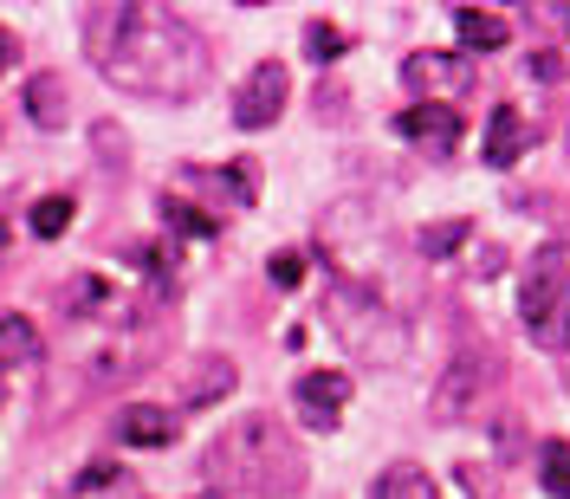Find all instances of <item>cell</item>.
Wrapping results in <instances>:
<instances>
[{
	"label": "cell",
	"mask_w": 570,
	"mask_h": 499,
	"mask_svg": "<svg viewBox=\"0 0 570 499\" xmlns=\"http://www.w3.org/2000/svg\"><path fill=\"white\" fill-rule=\"evenodd\" d=\"M292 402H298V415L312 428H337L344 422V402H351V376L344 370H305L292 383Z\"/></svg>",
	"instance_id": "8"
},
{
	"label": "cell",
	"mask_w": 570,
	"mask_h": 499,
	"mask_svg": "<svg viewBox=\"0 0 570 499\" xmlns=\"http://www.w3.org/2000/svg\"><path fill=\"white\" fill-rule=\"evenodd\" d=\"M214 473V493L220 487H234V493H253V499H285L305 487V461H298V448H292V434H285L273 415H240V422H227L214 434L208 461Z\"/></svg>",
	"instance_id": "2"
},
{
	"label": "cell",
	"mask_w": 570,
	"mask_h": 499,
	"mask_svg": "<svg viewBox=\"0 0 570 499\" xmlns=\"http://www.w3.org/2000/svg\"><path fill=\"white\" fill-rule=\"evenodd\" d=\"M324 312H331V331L351 344V356H363L370 370H395V363L409 356V324L395 319L376 292H363V285H337Z\"/></svg>",
	"instance_id": "3"
},
{
	"label": "cell",
	"mask_w": 570,
	"mask_h": 499,
	"mask_svg": "<svg viewBox=\"0 0 570 499\" xmlns=\"http://www.w3.org/2000/svg\"><path fill=\"white\" fill-rule=\"evenodd\" d=\"M395 137H409L428 156H454L461 149V110L441 105V98H422V105L395 110Z\"/></svg>",
	"instance_id": "7"
},
{
	"label": "cell",
	"mask_w": 570,
	"mask_h": 499,
	"mask_svg": "<svg viewBox=\"0 0 570 499\" xmlns=\"http://www.w3.org/2000/svg\"><path fill=\"white\" fill-rule=\"evenodd\" d=\"M20 105H27V117H33L39 130H59L66 124V85H59V71H33L27 91H20Z\"/></svg>",
	"instance_id": "13"
},
{
	"label": "cell",
	"mask_w": 570,
	"mask_h": 499,
	"mask_svg": "<svg viewBox=\"0 0 570 499\" xmlns=\"http://www.w3.org/2000/svg\"><path fill=\"white\" fill-rule=\"evenodd\" d=\"M85 46H91V66L105 71L117 91H137V98H163V105H188L202 98L214 78V52L208 39L195 33L181 13L169 7H91L85 13Z\"/></svg>",
	"instance_id": "1"
},
{
	"label": "cell",
	"mask_w": 570,
	"mask_h": 499,
	"mask_svg": "<svg viewBox=\"0 0 570 499\" xmlns=\"http://www.w3.org/2000/svg\"><path fill=\"white\" fill-rule=\"evenodd\" d=\"M0 402H7V370H0Z\"/></svg>",
	"instance_id": "26"
},
{
	"label": "cell",
	"mask_w": 570,
	"mask_h": 499,
	"mask_svg": "<svg viewBox=\"0 0 570 499\" xmlns=\"http://www.w3.org/2000/svg\"><path fill=\"white\" fill-rule=\"evenodd\" d=\"M7 59H13V33L0 27V71H7Z\"/></svg>",
	"instance_id": "24"
},
{
	"label": "cell",
	"mask_w": 570,
	"mask_h": 499,
	"mask_svg": "<svg viewBox=\"0 0 570 499\" xmlns=\"http://www.w3.org/2000/svg\"><path fill=\"white\" fill-rule=\"evenodd\" d=\"M71 214H78L71 208V195H39L33 214H27V227H33L39 241H59V234L71 227Z\"/></svg>",
	"instance_id": "17"
},
{
	"label": "cell",
	"mask_w": 570,
	"mask_h": 499,
	"mask_svg": "<svg viewBox=\"0 0 570 499\" xmlns=\"http://www.w3.org/2000/svg\"><path fill=\"white\" fill-rule=\"evenodd\" d=\"M156 208L169 214V221H176L181 234H214V227H220V221H214V214H202V208H188V202H181V195H163V202H156Z\"/></svg>",
	"instance_id": "20"
},
{
	"label": "cell",
	"mask_w": 570,
	"mask_h": 499,
	"mask_svg": "<svg viewBox=\"0 0 570 499\" xmlns=\"http://www.w3.org/2000/svg\"><path fill=\"white\" fill-rule=\"evenodd\" d=\"M195 499H220V493H195Z\"/></svg>",
	"instance_id": "27"
},
{
	"label": "cell",
	"mask_w": 570,
	"mask_h": 499,
	"mask_svg": "<svg viewBox=\"0 0 570 499\" xmlns=\"http://www.w3.org/2000/svg\"><path fill=\"white\" fill-rule=\"evenodd\" d=\"M285 91H292V78H285L279 59L253 66L247 78H240V91H234V124H240V130H266L285 110Z\"/></svg>",
	"instance_id": "6"
},
{
	"label": "cell",
	"mask_w": 570,
	"mask_h": 499,
	"mask_svg": "<svg viewBox=\"0 0 570 499\" xmlns=\"http://www.w3.org/2000/svg\"><path fill=\"white\" fill-rule=\"evenodd\" d=\"M39 356V331L20 312H0V370H27Z\"/></svg>",
	"instance_id": "15"
},
{
	"label": "cell",
	"mask_w": 570,
	"mask_h": 499,
	"mask_svg": "<svg viewBox=\"0 0 570 499\" xmlns=\"http://www.w3.org/2000/svg\"><path fill=\"white\" fill-rule=\"evenodd\" d=\"M234 363L227 356H195L188 370H181V402L188 409H208V402H220V395H234Z\"/></svg>",
	"instance_id": "10"
},
{
	"label": "cell",
	"mask_w": 570,
	"mask_h": 499,
	"mask_svg": "<svg viewBox=\"0 0 570 499\" xmlns=\"http://www.w3.org/2000/svg\"><path fill=\"white\" fill-rule=\"evenodd\" d=\"M370 499H441V493H434V480H428L415 461H395V467H383V473H376Z\"/></svg>",
	"instance_id": "16"
},
{
	"label": "cell",
	"mask_w": 570,
	"mask_h": 499,
	"mask_svg": "<svg viewBox=\"0 0 570 499\" xmlns=\"http://www.w3.org/2000/svg\"><path fill=\"white\" fill-rule=\"evenodd\" d=\"M519 149H525V117H519L512 105L487 110V143H480V163L512 169V163H519Z\"/></svg>",
	"instance_id": "11"
},
{
	"label": "cell",
	"mask_w": 570,
	"mask_h": 499,
	"mask_svg": "<svg viewBox=\"0 0 570 499\" xmlns=\"http://www.w3.org/2000/svg\"><path fill=\"white\" fill-rule=\"evenodd\" d=\"M402 85L409 91H466L473 85V66L454 59V52H409L402 59Z\"/></svg>",
	"instance_id": "9"
},
{
	"label": "cell",
	"mask_w": 570,
	"mask_h": 499,
	"mask_svg": "<svg viewBox=\"0 0 570 499\" xmlns=\"http://www.w3.org/2000/svg\"><path fill=\"white\" fill-rule=\"evenodd\" d=\"M0 253H7V221H0Z\"/></svg>",
	"instance_id": "25"
},
{
	"label": "cell",
	"mask_w": 570,
	"mask_h": 499,
	"mask_svg": "<svg viewBox=\"0 0 570 499\" xmlns=\"http://www.w3.org/2000/svg\"><path fill=\"white\" fill-rule=\"evenodd\" d=\"M454 33H461L466 52H499V46L512 39V27H505L499 13H487V7H461V13H454Z\"/></svg>",
	"instance_id": "14"
},
{
	"label": "cell",
	"mask_w": 570,
	"mask_h": 499,
	"mask_svg": "<svg viewBox=\"0 0 570 499\" xmlns=\"http://www.w3.org/2000/svg\"><path fill=\"white\" fill-rule=\"evenodd\" d=\"M538 480L551 499H570V441H544L538 448Z\"/></svg>",
	"instance_id": "18"
},
{
	"label": "cell",
	"mask_w": 570,
	"mask_h": 499,
	"mask_svg": "<svg viewBox=\"0 0 570 499\" xmlns=\"http://www.w3.org/2000/svg\"><path fill=\"white\" fill-rule=\"evenodd\" d=\"M110 480H117V467L91 461V467H85V480H78V487H85V493H98V487H110Z\"/></svg>",
	"instance_id": "23"
},
{
	"label": "cell",
	"mask_w": 570,
	"mask_h": 499,
	"mask_svg": "<svg viewBox=\"0 0 570 499\" xmlns=\"http://www.w3.org/2000/svg\"><path fill=\"white\" fill-rule=\"evenodd\" d=\"M519 319H525L538 351H564V337H570V273H564L558 253H544L532 273H525V285H519Z\"/></svg>",
	"instance_id": "4"
},
{
	"label": "cell",
	"mask_w": 570,
	"mask_h": 499,
	"mask_svg": "<svg viewBox=\"0 0 570 499\" xmlns=\"http://www.w3.org/2000/svg\"><path fill=\"white\" fill-rule=\"evenodd\" d=\"M305 52H312V59H337V52H344V33H337L331 20H312V27H305Z\"/></svg>",
	"instance_id": "21"
},
{
	"label": "cell",
	"mask_w": 570,
	"mask_h": 499,
	"mask_svg": "<svg viewBox=\"0 0 570 499\" xmlns=\"http://www.w3.org/2000/svg\"><path fill=\"white\" fill-rule=\"evenodd\" d=\"M487 390H493V356H487V351H480V356L461 351L448 370H441V383L428 390V415H434V422H466V415H473V402H480Z\"/></svg>",
	"instance_id": "5"
},
{
	"label": "cell",
	"mask_w": 570,
	"mask_h": 499,
	"mask_svg": "<svg viewBox=\"0 0 570 499\" xmlns=\"http://www.w3.org/2000/svg\"><path fill=\"white\" fill-rule=\"evenodd\" d=\"M266 280L292 292V285L305 280V253H273V260H266Z\"/></svg>",
	"instance_id": "22"
},
{
	"label": "cell",
	"mask_w": 570,
	"mask_h": 499,
	"mask_svg": "<svg viewBox=\"0 0 570 499\" xmlns=\"http://www.w3.org/2000/svg\"><path fill=\"white\" fill-rule=\"evenodd\" d=\"M466 241H473V221H434V227H422V260H448Z\"/></svg>",
	"instance_id": "19"
},
{
	"label": "cell",
	"mask_w": 570,
	"mask_h": 499,
	"mask_svg": "<svg viewBox=\"0 0 570 499\" xmlns=\"http://www.w3.org/2000/svg\"><path fill=\"white\" fill-rule=\"evenodd\" d=\"M117 441H130V448H169V441H176V422H169L156 402H130V409L117 415Z\"/></svg>",
	"instance_id": "12"
}]
</instances>
